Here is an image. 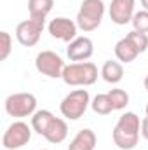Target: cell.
<instances>
[{
    "mask_svg": "<svg viewBox=\"0 0 148 150\" xmlns=\"http://www.w3.org/2000/svg\"><path fill=\"white\" fill-rule=\"evenodd\" d=\"M141 133V120L134 112H125L118 117L113 127V143L120 150H132L140 142Z\"/></svg>",
    "mask_w": 148,
    "mask_h": 150,
    "instance_id": "cell-1",
    "label": "cell"
},
{
    "mask_svg": "<svg viewBox=\"0 0 148 150\" xmlns=\"http://www.w3.org/2000/svg\"><path fill=\"white\" fill-rule=\"evenodd\" d=\"M105 16V2L103 0H82L80 9L77 12V26L82 32H94Z\"/></svg>",
    "mask_w": 148,
    "mask_h": 150,
    "instance_id": "cell-2",
    "label": "cell"
},
{
    "mask_svg": "<svg viewBox=\"0 0 148 150\" xmlns=\"http://www.w3.org/2000/svg\"><path fill=\"white\" fill-rule=\"evenodd\" d=\"M61 79L66 86H92L98 80V67L91 61L70 63L65 67Z\"/></svg>",
    "mask_w": 148,
    "mask_h": 150,
    "instance_id": "cell-3",
    "label": "cell"
},
{
    "mask_svg": "<svg viewBox=\"0 0 148 150\" xmlns=\"http://www.w3.org/2000/svg\"><path fill=\"white\" fill-rule=\"evenodd\" d=\"M89 105H91V98H89L87 89H75L63 98L59 110H61V115L65 119L78 120L85 113V110L89 108Z\"/></svg>",
    "mask_w": 148,
    "mask_h": 150,
    "instance_id": "cell-4",
    "label": "cell"
},
{
    "mask_svg": "<svg viewBox=\"0 0 148 150\" xmlns=\"http://www.w3.org/2000/svg\"><path fill=\"white\" fill-rule=\"evenodd\" d=\"M5 112L14 119L30 117L37 112V98L32 93H14L5 98Z\"/></svg>",
    "mask_w": 148,
    "mask_h": 150,
    "instance_id": "cell-5",
    "label": "cell"
},
{
    "mask_svg": "<svg viewBox=\"0 0 148 150\" xmlns=\"http://www.w3.org/2000/svg\"><path fill=\"white\" fill-rule=\"evenodd\" d=\"M32 126H28L23 120L12 122L2 136V147L7 150H18L28 145V142L32 140Z\"/></svg>",
    "mask_w": 148,
    "mask_h": 150,
    "instance_id": "cell-6",
    "label": "cell"
},
{
    "mask_svg": "<svg viewBox=\"0 0 148 150\" xmlns=\"http://www.w3.org/2000/svg\"><path fill=\"white\" fill-rule=\"evenodd\" d=\"M65 61L54 51H42L35 58V68L49 79H61L65 72Z\"/></svg>",
    "mask_w": 148,
    "mask_h": 150,
    "instance_id": "cell-7",
    "label": "cell"
},
{
    "mask_svg": "<svg viewBox=\"0 0 148 150\" xmlns=\"http://www.w3.org/2000/svg\"><path fill=\"white\" fill-rule=\"evenodd\" d=\"M45 19H25L16 26V38L25 47H33L40 40V35L44 32Z\"/></svg>",
    "mask_w": 148,
    "mask_h": 150,
    "instance_id": "cell-8",
    "label": "cell"
},
{
    "mask_svg": "<svg viewBox=\"0 0 148 150\" xmlns=\"http://www.w3.org/2000/svg\"><path fill=\"white\" fill-rule=\"evenodd\" d=\"M49 33L52 38H58V40H63V42H72L77 38V21H72L68 18H54L49 26H47Z\"/></svg>",
    "mask_w": 148,
    "mask_h": 150,
    "instance_id": "cell-9",
    "label": "cell"
},
{
    "mask_svg": "<svg viewBox=\"0 0 148 150\" xmlns=\"http://www.w3.org/2000/svg\"><path fill=\"white\" fill-rule=\"evenodd\" d=\"M134 5H136V0H111L110 9H108L110 19L118 26L131 23L134 16Z\"/></svg>",
    "mask_w": 148,
    "mask_h": 150,
    "instance_id": "cell-10",
    "label": "cell"
},
{
    "mask_svg": "<svg viewBox=\"0 0 148 150\" xmlns=\"http://www.w3.org/2000/svg\"><path fill=\"white\" fill-rule=\"evenodd\" d=\"M94 52V44L89 37H77L72 40L66 47V56L70 58V61L80 63V61H87Z\"/></svg>",
    "mask_w": 148,
    "mask_h": 150,
    "instance_id": "cell-11",
    "label": "cell"
},
{
    "mask_svg": "<svg viewBox=\"0 0 148 150\" xmlns=\"http://www.w3.org/2000/svg\"><path fill=\"white\" fill-rule=\"evenodd\" d=\"M96 143H98L96 133L92 129L85 127V129H80L75 134V138L68 145V150H94L96 149Z\"/></svg>",
    "mask_w": 148,
    "mask_h": 150,
    "instance_id": "cell-12",
    "label": "cell"
},
{
    "mask_svg": "<svg viewBox=\"0 0 148 150\" xmlns=\"http://www.w3.org/2000/svg\"><path fill=\"white\" fill-rule=\"evenodd\" d=\"M141 52L138 51V47L129 40L127 37L120 38L117 44H115V56L120 63H132Z\"/></svg>",
    "mask_w": 148,
    "mask_h": 150,
    "instance_id": "cell-13",
    "label": "cell"
},
{
    "mask_svg": "<svg viewBox=\"0 0 148 150\" xmlns=\"http://www.w3.org/2000/svg\"><path fill=\"white\" fill-rule=\"evenodd\" d=\"M66 136H68V126H66L65 119L54 117V120L51 122V126H49V129L45 131L44 138H45L49 143L58 145V143L65 142V140H66Z\"/></svg>",
    "mask_w": 148,
    "mask_h": 150,
    "instance_id": "cell-14",
    "label": "cell"
},
{
    "mask_svg": "<svg viewBox=\"0 0 148 150\" xmlns=\"http://www.w3.org/2000/svg\"><path fill=\"white\" fill-rule=\"evenodd\" d=\"M101 77L108 84H118L124 79V67H122V63L113 61V59L105 61L103 67H101Z\"/></svg>",
    "mask_w": 148,
    "mask_h": 150,
    "instance_id": "cell-15",
    "label": "cell"
},
{
    "mask_svg": "<svg viewBox=\"0 0 148 150\" xmlns=\"http://www.w3.org/2000/svg\"><path fill=\"white\" fill-rule=\"evenodd\" d=\"M52 120H54V115L49 112V110H37V112L32 115V129L37 134L44 136Z\"/></svg>",
    "mask_w": 148,
    "mask_h": 150,
    "instance_id": "cell-16",
    "label": "cell"
},
{
    "mask_svg": "<svg viewBox=\"0 0 148 150\" xmlns=\"http://www.w3.org/2000/svg\"><path fill=\"white\" fill-rule=\"evenodd\" d=\"M52 7L54 0H28V12L33 19H45Z\"/></svg>",
    "mask_w": 148,
    "mask_h": 150,
    "instance_id": "cell-17",
    "label": "cell"
},
{
    "mask_svg": "<svg viewBox=\"0 0 148 150\" xmlns=\"http://www.w3.org/2000/svg\"><path fill=\"white\" fill-rule=\"evenodd\" d=\"M91 108L99 115H108L113 112V105L108 94H96L94 100L91 101Z\"/></svg>",
    "mask_w": 148,
    "mask_h": 150,
    "instance_id": "cell-18",
    "label": "cell"
},
{
    "mask_svg": "<svg viewBox=\"0 0 148 150\" xmlns=\"http://www.w3.org/2000/svg\"><path fill=\"white\" fill-rule=\"evenodd\" d=\"M106 94L110 96L111 105H113V110H124V108L129 105V94H127L124 89L115 87V89H110Z\"/></svg>",
    "mask_w": 148,
    "mask_h": 150,
    "instance_id": "cell-19",
    "label": "cell"
},
{
    "mask_svg": "<svg viewBox=\"0 0 148 150\" xmlns=\"http://www.w3.org/2000/svg\"><path fill=\"white\" fill-rule=\"evenodd\" d=\"M132 28L136 32H143V33H148V11H140V12H134L132 16Z\"/></svg>",
    "mask_w": 148,
    "mask_h": 150,
    "instance_id": "cell-20",
    "label": "cell"
},
{
    "mask_svg": "<svg viewBox=\"0 0 148 150\" xmlns=\"http://www.w3.org/2000/svg\"><path fill=\"white\" fill-rule=\"evenodd\" d=\"M125 37L129 38L136 47H138V51H140V52H145V51L148 49V35H147V33L132 30V32H129Z\"/></svg>",
    "mask_w": 148,
    "mask_h": 150,
    "instance_id": "cell-21",
    "label": "cell"
},
{
    "mask_svg": "<svg viewBox=\"0 0 148 150\" xmlns=\"http://www.w3.org/2000/svg\"><path fill=\"white\" fill-rule=\"evenodd\" d=\"M0 61H5L12 51V38L7 32H0Z\"/></svg>",
    "mask_w": 148,
    "mask_h": 150,
    "instance_id": "cell-22",
    "label": "cell"
},
{
    "mask_svg": "<svg viewBox=\"0 0 148 150\" xmlns=\"http://www.w3.org/2000/svg\"><path fill=\"white\" fill-rule=\"evenodd\" d=\"M141 136L148 140V117H145L143 120H141Z\"/></svg>",
    "mask_w": 148,
    "mask_h": 150,
    "instance_id": "cell-23",
    "label": "cell"
},
{
    "mask_svg": "<svg viewBox=\"0 0 148 150\" xmlns=\"http://www.w3.org/2000/svg\"><path fill=\"white\" fill-rule=\"evenodd\" d=\"M141 5H143L145 11H148V0H141Z\"/></svg>",
    "mask_w": 148,
    "mask_h": 150,
    "instance_id": "cell-24",
    "label": "cell"
},
{
    "mask_svg": "<svg viewBox=\"0 0 148 150\" xmlns=\"http://www.w3.org/2000/svg\"><path fill=\"white\" fill-rule=\"evenodd\" d=\"M143 84H145V89H147V93H148V75L145 77V80H143Z\"/></svg>",
    "mask_w": 148,
    "mask_h": 150,
    "instance_id": "cell-25",
    "label": "cell"
},
{
    "mask_svg": "<svg viewBox=\"0 0 148 150\" xmlns=\"http://www.w3.org/2000/svg\"><path fill=\"white\" fill-rule=\"evenodd\" d=\"M145 112H147V117H148V105H147V108H145Z\"/></svg>",
    "mask_w": 148,
    "mask_h": 150,
    "instance_id": "cell-26",
    "label": "cell"
},
{
    "mask_svg": "<svg viewBox=\"0 0 148 150\" xmlns=\"http://www.w3.org/2000/svg\"><path fill=\"white\" fill-rule=\"evenodd\" d=\"M42 150H47V149H42Z\"/></svg>",
    "mask_w": 148,
    "mask_h": 150,
    "instance_id": "cell-27",
    "label": "cell"
},
{
    "mask_svg": "<svg viewBox=\"0 0 148 150\" xmlns=\"http://www.w3.org/2000/svg\"><path fill=\"white\" fill-rule=\"evenodd\" d=\"M4 150H7V149H4Z\"/></svg>",
    "mask_w": 148,
    "mask_h": 150,
    "instance_id": "cell-28",
    "label": "cell"
}]
</instances>
